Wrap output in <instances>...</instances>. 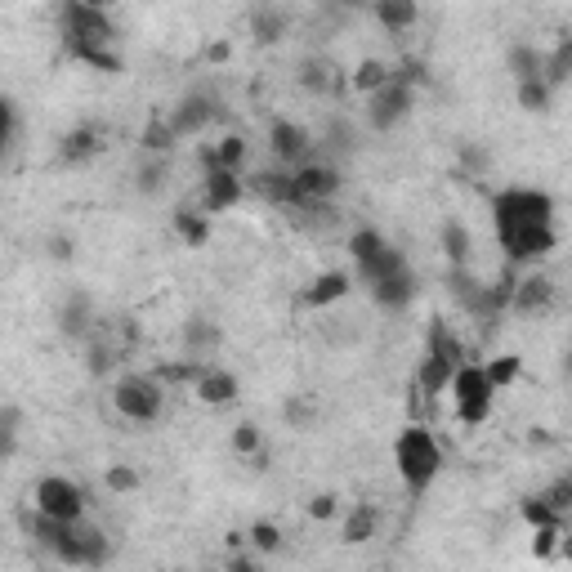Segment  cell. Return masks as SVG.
Segmentation results:
<instances>
[{
    "instance_id": "1",
    "label": "cell",
    "mask_w": 572,
    "mask_h": 572,
    "mask_svg": "<svg viewBox=\"0 0 572 572\" xmlns=\"http://www.w3.org/2000/svg\"><path fill=\"white\" fill-rule=\"evenodd\" d=\"M394 470L403 479L407 497H425L434 488L438 470H443V443L429 434L425 425H407L394 438Z\"/></svg>"
},
{
    "instance_id": "2",
    "label": "cell",
    "mask_w": 572,
    "mask_h": 572,
    "mask_svg": "<svg viewBox=\"0 0 572 572\" xmlns=\"http://www.w3.org/2000/svg\"><path fill=\"white\" fill-rule=\"evenodd\" d=\"M166 394H170V385L157 371H126V376H117V385H112V407H117L121 421L152 425L166 412Z\"/></svg>"
},
{
    "instance_id": "3",
    "label": "cell",
    "mask_w": 572,
    "mask_h": 572,
    "mask_svg": "<svg viewBox=\"0 0 572 572\" xmlns=\"http://www.w3.org/2000/svg\"><path fill=\"white\" fill-rule=\"evenodd\" d=\"M465 367V345L452 336V327L447 322H434L429 327V340H425V358L421 367H416V389L421 394H447L452 389V376Z\"/></svg>"
},
{
    "instance_id": "4",
    "label": "cell",
    "mask_w": 572,
    "mask_h": 572,
    "mask_svg": "<svg viewBox=\"0 0 572 572\" xmlns=\"http://www.w3.org/2000/svg\"><path fill=\"white\" fill-rule=\"evenodd\" d=\"M59 27H63V50H81V45H112L117 41V23L108 9L85 5V0H63L59 5Z\"/></svg>"
},
{
    "instance_id": "5",
    "label": "cell",
    "mask_w": 572,
    "mask_h": 572,
    "mask_svg": "<svg viewBox=\"0 0 572 572\" xmlns=\"http://www.w3.org/2000/svg\"><path fill=\"white\" fill-rule=\"evenodd\" d=\"M492 219H497V233L528 224H555V197L541 193V188H501L492 197Z\"/></svg>"
},
{
    "instance_id": "6",
    "label": "cell",
    "mask_w": 572,
    "mask_h": 572,
    "mask_svg": "<svg viewBox=\"0 0 572 572\" xmlns=\"http://www.w3.org/2000/svg\"><path fill=\"white\" fill-rule=\"evenodd\" d=\"M447 394H452L461 425H483L492 416V403H497V389H492L488 371H483L479 362H465V367L452 376V389H447Z\"/></svg>"
},
{
    "instance_id": "7",
    "label": "cell",
    "mask_w": 572,
    "mask_h": 572,
    "mask_svg": "<svg viewBox=\"0 0 572 572\" xmlns=\"http://www.w3.org/2000/svg\"><path fill=\"white\" fill-rule=\"evenodd\" d=\"M50 555L68 568H103L108 564V537H103V528H94V523H85V519L63 523V532L50 546Z\"/></svg>"
},
{
    "instance_id": "8",
    "label": "cell",
    "mask_w": 572,
    "mask_h": 572,
    "mask_svg": "<svg viewBox=\"0 0 572 572\" xmlns=\"http://www.w3.org/2000/svg\"><path fill=\"white\" fill-rule=\"evenodd\" d=\"M340 184H345V175H340L336 161H327V157L304 161V166L295 170V206H300V211L331 215V197L340 193Z\"/></svg>"
},
{
    "instance_id": "9",
    "label": "cell",
    "mask_w": 572,
    "mask_h": 572,
    "mask_svg": "<svg viewBox=\"0 0 572 572\" xmlns=\"http://www.w3.org/2000/svg\"><path fill=\"white\" fill-rule=\"evenodd\" d=\"M166 121H170V130H175V139H197V135H206L215 121H224V99H219L215 90H188L184 99L166 112Z\"/></svg>"
},
{
    "instance_id": "10",
    "label": "cell",
    "mask_w": 572,
    "mask_h": 572,
    "mask_svg": "<svg viewBox=\"0 0 572 572\" xmlns=\"http://www.w3.org/2000/svg\"><path fill=\"white\" fill-rule=\"evenodd\" d=\"M32 505L45 514V519H59V523L85 519V492H81V483L68 479V474H45L32 492Z\"/></svg>"
},
{
    "instance_id": "11",
    "label": "cell",
    "mask_w": 572,
    "mask_h": 572,
    "mask_svg": "<svg viewBox=\"0 0 572 572\" xmlns=\"http://www.w3.org/2000/svg\"><path fill=\"white\" fill-rule=\"evenodd\" d=\"M497 237H501V251H505V264H510V269H523V264H541V260H546V255L559 246L555 224L510 228V233H497Z\"/></svg>"
},
{
    "instance_id": "12",
    "label": "cell",
    "mask_w": 572,
    "mask_h": 572,
    "mask_svg": "<svg viewBox=\"0 0 572 572\" xmlns=\"http://www.w3.org/2000/svg\"><path fill=\"white\" fill-rule=\"evenodd\" d=\"M412 103H416V90L394 76L385 90H376V94L367 99V126L380 130V135H389L394 126H403V121L412 117Z\"/></svg>"
},
{
    "instance_id": "13",
    "label": "cell",
    "mask_w": 572,
    "mask_h": 572,
    "mask_svg": "<svg viewBox=\"0 0 572 572\" xmlns=\"http://www.w3.org/2000/svg\"><path fill=\"white\" fill-rule=\"evenodd\" d=\"M269 152H273V166H286V170H300L304 161H313V152H318V143L313 135L300 126V121H286L278 117L269 126Z\"/></svg>"
},
{
    "instance_id": "14",
    "label": "cell",
    "mask_w": 572,
    "mask_h": 572,
    "mask_svg": "<svg viewBox=\"0 0 572 572\" xmlns=\"http://www.w3.org/2000/svg\"><path fill=\"white\" fill-rule=\"evenodd\" d=\"M246 157H251V143L242 135H224L215 143H202V152H197V161H202L206 175H219V170H233V175H242Z\"/></svg>"
},
{
    "instance_id": "15",
    "label": "cell",
    "mask_w": 572,
    "mask_h": 572,
    "mask_svg": "<svg viewBox=\"0 0 572 572\" xmlns=\"http://www.w3.org/2000/svg\"><path fill=\"white\" fill-rule=\"evenodd\" d=\"M367 291H371V300H376L385 313H403L407 304L421 295V286H416V273H412V264H407V269H398V273H389V278L371 282Z\"/></svg>"
},
{
    "instance_id": "16",
    "label": "cell",
    "mask_w": 572,
    "mask_h": 572,
    "mask_svg": "<svg viewBox=\"0 0 572 572\" xmlns=\"http://www.w3.org/2000/svg\"><path fill=\"white\" fill-rule=\"evenodd\" d=\"M246 193H251V188H246V179L233 175V170L206 175V184H202V211L206 215H224V211H233Z\"/></svg>"
},
{
    "instance_id": "17",
    "label": "cell",
    "mask_w": 572,
    "mask_h": 572,
    "mask_svg": "<svg viewBox=\"0 0 572 572\" xmlns=\"http://www.w3.org/2000/svg\"><path fill=\"white\" fill-rule=\"evenodd\" d=\"M550 304H555V282H550L546 273H528V278H519V286H514L510 313H519V318H537V313H546Z\"/></svg>"
},
{
    "instance_id": "18",
    "label": "cell",
    "mask_w": 572,
    "mask_h": 572,
    "mask_svg": "<svg viewBox=\"0 0 572 572\" xmlns=\"http://www.w3.org/2000/svg\"><path fill=\"white\" fill-rule=\"evenodd\" d=\"M193 394H197V403L202 407H233L237 398H242V385H237V376L228 367H206V376L193 385Z\"/></svg>"
},
{
    "instance_id": "19",
    "label": "cell",
    "mask_w": 572,
    "mask_h": 572,
    "mask_svg": "<svg viewBox=\"0 0 572 572\" xmlns=\"http://www.w3.org/2000/svg\"><path fill=\"white\" fill-rule=\"evenodd\" d=\"M246 188H251L255 197H264L269 206H295V170H286V166L255 170V175L246 179Z\"/></svg>"
},
{
    "instance_id": "20",
    "label": "cell",
    "mask_w": 572,
    "mask_h": 572,
    "mask_svg": "<svg viewBox=\"0 0 572 572\" xmlns=\"http://www.w3.org/2000/svg\"><path fill=\"white\" fill-rule=\"evenodd\" d=\"M99 152H103V130L99 126H76L59 143V161H63V166H85V161L99 157Z\"/></svg>"
},
{
    "instance_id": "21",
    "label": "cell",
    "mask_w": 572,
    "mask_h": 572,
    "mask_svg": "<svg viewBox=\"0 0 572 572\" xmlns=\"http://www.w3.org/2000/svg\"><path fill=\"white\" fill-rule=\"evenodd\" d=\"M59 331L72 340H90L94 336V309H90V295H68L59 304Z\"/></svg>"
},
{
    "instance_id": "22",
    "label": "cell",
    "mask_w": 572,
    "mask_h": 572,
    "mask_svg": "<svg viewBox=\"0 0 572 572\" xmlns=\"http://www.w3.org/2000/svg\"><path fill=\"white\" fill-rule=\"evenodd\" d=\"M349 291H354V278H349L345 269H331V273H318V278L309 282V291H304V304H309V309H327V304L345 300Z\"/></svg>"
},
{
    "instance_id": "23",
    "label": "cell",
    "mask_w": 572,
    "mask_h": 572,
    "mask_svg": "<svg viewBox=\"0 0 572 572\" xmlns=\"http://www.w3.org/2000/svg\"><path fill=\"white\" fill-rule=\"evenodd\" d=\"M376 528H380V510H376L371 501H358L354 510L345 514V528H340V541H345V546H362V541L376 537Z\"/></svg>"
},
{
    "instance_id": "24",
    "label": "cell",
    "mask_w": 572,
    "mask_h": 572,
    "mask_svg": "<svg viewBox=\"0 0 572 572\" xmlns=\"http://www.w3.org/2000/svg\"><path fill=\"white\" fill-rule=\"evenodd\" d=\"M505 68L514 72V85H523V81H537V76H546V54L537 50V45H510L505 50Z\"/></svg>"
},
{
    "instance_id": "25",
    "label": "cell",
    "mask_w": 572,
    "mask_h": 572,
    "mask_svg": "<svg viewBox=\"0 0 572 572\" xmlns=\"http://www.w3.org/2000/svg\"><path fill=\"white\" fill-rule=\"evenodd\" d=\"M371 14H376V23L385 27V32H407V27L421 23V9H416L412 0H376Z\"/></svg>"
},
{
    "instance_id": "26",
    "label": "cell",
    "mask_w": 572,
    "mask_h": 572,
    "mask_svg": "<svg viewBox=\"0 0 572 572\" xmlns=\"http://www.w3.org/2000/svg\"><path fill=\"white\" fill-rule=\"evenodd\" d=\"M295 81H300L309 94H331L336 90V68H331V59H322V54H309V59H300Z\"/></svg>"
},
{
    "instance_id": "27",
    "label": "cell",
    "mask_w": 572,
    "mask_h": 572,
    "mask_svg": "<svg viewBox=\"0 0 572 572\" xmlns=\"http://www.w3.org/2000/svg\"><path fill=\"white\" fill-rule=\"evenodd\" d=\"M394 81V63H385V59H362L354 72H349V85H354L358 94H376V90H385V85Z\"/></svg>"
},
{
    "instance_id": "28",
    "label": "cell",
    "mask_w": 572,
    "mask_h": 572,
    "mask_svg": "<svg viewBox=\"0 0 572 572\" xmlns=\"http://www.w3.org/2000/svg\"><path fill=\"white\" fill-rule=\"evenodd\" d=\"M349 255H354L358 269H371L376 260H385V255H389L385 233H376V228H358V233L349 237Z\"/></svg>"
},
{
    "instance_id": "29",
    "label": "cell",
    "mask_w": 572,
    "mask_h": 572,
    "mask_svg": "<svg viewBox=\"0 0 572 572\" xmlns=\"http://www.w3.org/2000/svg\"><path fill=\"white\" fill-rule=\"evenodd\" d=\"M184 349H188V358L215 354V349H219V327L211 318H188L184 322Z\"/></svg>"
},
{
    "instance_id": "30",
    "label": "cell",
    "mask_w": 572,
    "mask_h": 572,
    "mask_svg": "<svg viewBox=\"0 0 572 572\" xmlns=\"http://www.w3.org/2000/svg\"><path fill=\"white\" fill-rule=\"evenodd\" d=\"M166 184H170V157H148V152H143V161L135 170V188L143 197H157Z\"/></svg>"
},
{
    "instance_id": "31",
    "label": "cell",
    "mask_w": 572,
    "mask_h": 572,
    "mask_svg": "<svg viewBox=\"0 0 572 572\" xmlns=\"http://www.w3.org/2000/svg\"><path fill=\"white\" fill-rule=\"evenodd\" d=\"M443 251H447V264H452V269H465V260H470V251H474V237L461 219H447L443 224Z\"/></svg>"
},
{
    "instance_id": "32",
    "label": "cell",
    "mask_w": 572,
    "mask_h": 572,
    "mask_svg": "<svg viewBox=\"0 0 572 572\" xmlns=\"http://www.w3.org/2000/svg\"><path fill=\"white\" fill-rule=\"evenodd\" d=\"M286 27H291V18H286L282 9H269V5H264V9H255V14H251V36H255L260 45H278L282 36H286Z\"/></svg>"
},
{
    "instance_id": "33",
    "label": "cell",
    "mask_w": 572,
    "mask_h": 572,
    "mask_svg": "<svg viewBox=\"0 0 572 572\" xmlns=\"http://www.w3.org/2000/svg\"><path fill=\"white\" fill-rule=\"evenodd\" d=\"M354 143H358L354 126H349L345 117H331L327 130H322V157L336 161V157H345V152H354Z\"/></svg>"
},
{
    "instance_id": "34",
    "label": "cell",
    "mask_w": 572,
    "mask_h": 572,
    "mask_svg": "<svg viewBox=\"0 0 572 572\" xmlns=\"http://www.w3.org/2000/svg\"><path fill=\"white\" fill-rule=\"evenodd\" d=\"M175 130H170V121L166 117H157V121H148L143 126V135H139V148L148 152V157H170V148H175Z\"/></svg>"
},
{
    "instance_id": "35",
    "label": "cell",
    "mask_w": 572,
    "mask_h": 572,
    "mask_svg": "<svg viewBox=\"0 0 572 572\" xmlns=\"http://www.w3.org/2000/svg\"><path fill=\"white\" fill-rule=\"evenodd\" d=\"M175 233L184 237L188 246H206V237H211V215L206 211H179L175 215Z\"/></svg>"
},
{
    "instance_id": "36",
    "label": "cell",
    "mask_w": 572,
    "mask_h": 572,
    "mask_svg": "<svg viewBox=\"0 0 572 572\" xmlns=\"http://www.w3.org/2000/svg\"><path fill=\"white\" fill-rule=\"evenodd\" d=\"M85 367H90V376H108V371L117 367V345H112L108 336H90V349H85Z\"/></svg>"
},
{
    "instance_id": "37",
    "label": "cell",
    "mask_w": 572,
    "mask_h": 572,
    "mask_svg": "<svg viewBox=\"0 0 572 572\" xmlns=\"http://www.w3.org/2000/svg\"><path fill=\"white\" fill-rule=\"evenodd\" d=\"M568 76H572V36H564V41L546 54V85H550V90H555V85H564Z\"/></svg>"
},
{
    "instance_id": "38",
    "label": "cell",
    "mask_w": 572,
    "mask_h": 572,
    "mask_svg": "<svg viewBox=\"0 0 572 572\" xmlns=\"http://www.w3.org/2000/svg\"><path fill=\"white\" fill-rule=\"evenodd\" d=\"M68 59L90 63V68H99V72H121V54L112 50V45H81V50H72Z\"/></svg>"
},
{
    "instance_id": "39",
    "label": "cell",
    "mask_w": 572,
    "mask_h": 572,
    "mask_svg": "<svg viewBox=\"0 0 572 572\" xmlns=\"http://www.w3.org/2000/svg\"><path fill=\"white\" fill-rule=\"evenodd\" d=\"M514 94H519V108L523 112H546L550 108V85H546V76H537V81H523V85H514Z\"/></svg>"
},
{
    "instance_id": "40",
    "label": "cell",
    "mask_w": 572,
    "mask_h": 572,
    "mask_svg": "<svg viewBox=\"0 0 572 572\" xmlns=\"http://www.w3.org/2000/svg\"><path fill=\"white\" fill-rule=\"evenodd\" d=\"M519 354H501V358H492V362H483V371H488V380H492V389H510L514 380H519Z\"/></svg>"
},
{
    "instance_id": "41",
    "label": "cell",
    "mask_w": 572,
    "mask_h": 572,
    "mask_svg": "<svg viewBox=\"0 0 572 572\" xmlns=\"http://www.w3.org/2000/svg\"><path fill=\"white\" fill-rule=\"evenodd\" d=\"M18 434H23V412H18V403H5L0 407V447H5V456L18 452Z\"/></svg>"
},
{
    "instance_id": "42",
    "label": "cell",
    "mask_w": 572,
    "mask_h": 572,
    "mask_svg": "<svg viewBox=\"0 0 572 572\" xmlns=\"http://www.w3.org/2000/svg\"><path fill=\"white\" fill-rule=\"evenodd\" d=\"M519 514H523V523H528L532 532H537V528H550V523H564V519H559V514L546 505V497H523V501H519Z\"/></svg>"
},
{
    "instance_id": "43",
    "label": "cell",
    "mask_w": 572,
    "mask_h": 572,
    "mask_svg": "<svg viewBox=\"0 0 572 572\" xmlns=\"http://www.w3.org/2000/svg\"><path fill=\"white\" fill-rule=\"evenodd\" d=\"M206 367H211V362H166L157 376L166 380V385H197V380L206 376Z\"/></svg>"
},
{
    "instance_id": "44",
    "label": "cell",
    "mask_w": 572,
    "mask_h": 572,
    "mask_svg": "<svg viewBox=\"0 0 572 572\" xmlns=\"http://www.w3.org/2000/svg\"><path fill=\"white\" fill-rule=\"evenodd\" d=\"M251 550H260V555H278L282 550V528L278 523H269V519L251 523Z\"/></svg>"
},
{
    "instance_id": "45",
    "label": "cell",
    "mask_w": 572,
    "mask_h": 572,
    "mask_svg": "<svg viewBox=\"0 0 572 572\" xmlns=\"http://www.w3.org/2000/svg\"><path fill=\"white\" fill-rule=\"evenodd\" d=\"M398 269H407V255L398 251V246H389V255H385V260H376V264H371V269H358V278L371 286V282L389 278V273H398Z\"/></svg>"
},
{
    "instance_id": "46",
    "label": "cell",
    "mask_w": 572,
    "mask_h": 572,
    "mask_svg": "<svg viewBox=\"0 0 572 572\" xmlns=\"http://www.w3.org/2000/svg\"><path fill=\"white\" fill-rule=\"evenodd\" d=\"M559 541H564V523L537 528V532H532V555H537V559H555L559 555Z\"/></svg>"
},
{
    "instance_id": "47",
    "label": "cell",
    "mask_w": 572,
    "mask_h": 572,
    "mask_svg": "<svg viewBox=\"0 0 572 572\" xmlns=\"http://www.w3.org/2000/svg\"><path fill=\"white\" fill-rule=\"evenodd\" d=\"M260 447H264V434H260V425H255V421H242V425L233 429V452L260 456Z\"/></svg>"
},
{
    "instance_id": "48",
    "label": "cell",
    "mask_w": 572,
    "mask_h": 572,
    "mask_svg": "<svg viewBox=\"0 0 572 572\" xmlns=\"http://www.w3.org/2000/svg\"><path fill=\"white\" fill-rule=\"evenodd\" d=\"M541 497H546L550 510H555L559 519H564V514L572 510V474H564V479H555L546 492H541Z\"/></svg>"
},
{
    "instance_id": "49",
    "label": "cell",
    "mask_w": 572,
    "mask_h": 572,
    "mask_svg": "<svg viewBox=\"0 0 572 572\" xmlns=\"http://www.w3.org/2000/svg\"><path fill=\"white\" fill-rule=\"evenodd\" d=\"M103 483H108V492H139V470H130V465H108V474H103Z\"/></svg>"
},
{
    "instance_id": "50",
    "label": "cell",
    "mask_w": 572,
    "mask_h": 572,
    "mask_svg": "<svg viewBox=\"0 0 572 572\" xmlns=\"http://www.w3.org/2000/svg\"><path fill=\"white\" fill-rule=\"evenodd\" d=\"M0 117H5V152H14L18 148V103L5 99L0 103Z\"/></svg>"
},
{
    "instance_id": "51",
    "label": "cell",
    "mask_w": 572,
    "mask_h": 572,
    "mask_svg": "<svg viewBox=\"0 0 572 572\" xmlns=\"http://www.w3.org/2000/svg\"><path fill=\"white\" fill-rule=\"evenodd\" d=\"M461 166H465V175H483V170H488V152H483L479 143H465V148H461Z\"/></svg>"
},
{
    "instance_id": "52",
    "label": "cell",
    "mask_w": 572,
    "mask_h": 572,
    "mask_svg": "<svg viewBox=\"0 0 572 572\" xmlns=\"http://www.w3.org/2000/svg\"><path fill=\"white\" fill-rule=\"evenodd\" d=\"M45 246H50V260H59V264H68L76 255V237H68V233H54Z\"/></svg>"
},
{
    "instance_id": "53",
    "label": "cell",
    "mask_w": 572,
    "mask_h": 572,
    "mask_svg": "<svg viewBox=\"0 0 572 572\" xmlns=\"http://www.w3.org/2000/svg\"><path fill=\"white\" fill-rule=\"evenodd\" d=\"M336 510H340V505H336V497H331V492H322V497H313L309 501V519H336Z\"/></svg>"
},
{
    "instance_id": "54",
    "label": "cell",
    "mask_w": 572,
    "mask_h": 572,
    "mask_svg": "<svg viewBox=\"0 0 572 572\" xmlns=\"http://www.w3.org/2000/svg\"><path fill=\"white\" fill-rule=\"evenodd\" d=\"M282 412H286V421H291V425H309V421H313V407L304 403V398H291Z\"/></svg>"
},
{
    "instance_id": "55",
    "label": "cell",
    "mask_w": 572,
    "mask_h": 572,
    "mask_svg": "<svg viewBox=\"0 0 572 572\" xmlns=\"http://www.w3.org/2000/svg\"><path fill=\"white\" fill-rule=\"evenodd\" d=\"M224 572H264L260 564H251V559H246V555H237V559H228V568Z\"/></svg>"
},
{
    "instance_id": "56",
    "label": "cell",
    "mask_w": 572,
    "mask_h": 572,
    "mask_svg": "<svg viewBox=\"0 0 572 572\" xmlns=\"http://www.w3.org/2000/svg\"><path fill=\"white\" fill-rule=\"evenodd\" d=\"M206 59H211V63H224V59H228V45H224V41L211 45V54H206Z\"/></svg>"
},
{
    "instance_id": "57",
    "label": "cell",
    "mask_w": 572,
    "mask_h": 572,
    "mask_svg": "<svg viewBox=\"0 0 572 572\" xmlns=\"http://www.w3.org/2000/svg\"><path fill=\"white\" fill-rule=\"evenodd\" d=\"M559 555H564L568 564H572V532H564V541H559Z\"/></svg>"
},
{
    "instance_id": "58",
    "label": "cell",
    "mask_w": 572,
    "mask_h": 572,
    "mask_svg": "<svg viewBox=\"0 0 572 572\" xmlns=\"http://www.w3.org/2000/svg\"><path fill=\"white\" fill-rule=\"evenodd\" d=\"M568 371H572V349H568Z\"/></svg>"
},
{
    "instance_id": "59",
    "label": "cell",
    "mask_w": 572,
    "mask_h": 572,
    "mask_svg": "<svg viewBox=\"0 0 572 572\" xmlns=\"http://www.w3.org/2000/svg\"><path fill=\"white\" fill-rule=\"evenodd\" d=\"M206 572H219V568H206Z\"/></svg>"
}]
</instances>
